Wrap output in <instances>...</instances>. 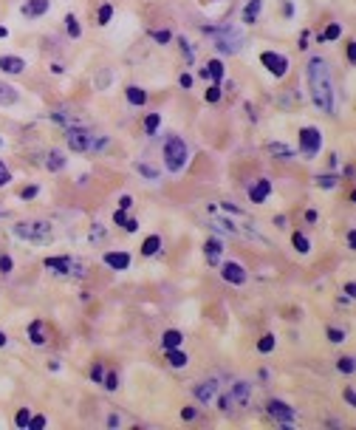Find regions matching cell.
Masks as SVG:
<instances>
[{
    "mask_svg": "<svg viewBox=\"0 0 356 430\" xmlns=\"http://www.w3.org/2000/svg\"><path fill=\"white\" fill-rule=\"evenodd\" d=\"M51 9V0H29L26 6H23V15L26 17H40V15H45Z\"/></svg>",
    "mask_w": 356,
    "mask_h": 430,
    "instance_id": "5bb4252c",
    "label": "cell"
},
{
    "mask_svg": "<svg viewBox=\"0 0 356 430\" xmlns=\"http://www.w3.org/2000/svg\"><path fill=\"white\" fill-rule=\"evenodd\" d=\"M6 34H9V31H6V29H3V26H0V37H6Z\"/></svg>",
    "mask_w": 356,
    "mask_h": 430,
    "instance_id": "9f6ffc18",
    "label": "cell"
},
{
    "mask_svg": "<svg viewBox=\"0 0 356 430\" xmlns=\"http://www.w3.org/2000/svg\"><path fill=\"white\" fill-rule=\"evenodd\" d=\"M167 362H170L172 368H184L187 362H190V357H187L184 351H178V348H170V351H167Z\"/></svg>",
    "mask_w": 356,
    "mask_h": 430,
    "instance_id": "7402d4cb",
    "label": "cell"
},
{
    "mask_svg": "<svg viewBox=\"0 0 356 430\" xmlns=\"http://www.w3.org/2000/svg\"><path fill=\"white\" fill-rule=\"evenodd\" d=\"M12 258H9V255H0V272H12Z\"/></svg>",
    "mask_w": 356,
    "mask_h": 430,
    "instance_id": "b9f144b4",
    "label": "cell"
},
{
    "mask_svg": "<svg viewBox=\"0 0 356 430\" xmlns=\"http://www.w3.org/2000/svg\"><path fill=\"white\" fill-rule=\"evenodd\" d=\"M336 368H339L342 373H353V359H350V357H342Z\"/></svg>",
    "mask_w": 356,
    "mask_h": 430,
    "instance_id": "8d00e7d4",
    "label": "cell"
},
{
    "mask_svg": "<svg viewBox=\"0 0 356 430\" xmlns=\"http://www.w3.org/2000/svg\"><path fill=\"white\" fill-rule=\"evenodd\" d=\"M181 340H184V334H181V331H175V329L164 331V337H161L164 351H170V348H178V345H181Z\"/></svg>",
    "mask_w": 356,
    "mask_h": 430,
    "instance_id": "ffe728a7",
    "label": "cell"
},
{
    "mask_svg": "<svg viewBox=\"0 0 356 430\" xmlns=\"http://www.w3.org/2000/svg\"><path fill=\"white\" fill-rule=\"evenodd\" d=\"M190 162V147L181 136H167L164 142V165L170 173H181Z\"/></svg>",
    "mask_w": 356,
    "mask_h": 430,
    "instance_id": "3957f363",
    "label": "cell"
},
{
    "mask_svg": "<svg viewBox=\"0 0 356 430\" xmlns=\"http://www.w3.org/2000/svg\"><path fill=\"white\" fill-rule=\"evenodd\" d=\"M317 184L325 187V190H331V187H336V179H334V176H320V179H317Z\"/></svg>",
    "mask_w": 356,
    "mask_h": 430,
    "instance_id": "f35d334b",
    "label": "cell"
},
{
    "mask_svg": "<svg viewBox=\"0 0 356 430\" xmlns=\"http://www.w3.org/2000/svg\"><path fill=\"white\" fill-rule=\"evenodd\" d=\"M221 275L226 283H235V286H241V283H246V269H243L241 263H235V260H229V263L221 266Z\"/></svg>",
    "mask_w": 356,
    "mask_h": 430,
    "instance_id": "9c48e42d",
    "label": "cell"
},
{
    "mask_svg": "<svg viewBox=\"0 0 356 430\" xmlns=\"http://www.w3.org/2000/svg\"><path fill=\"white\" fill-rule=\"evenodd\" d=\"M178 82H181V88H193V77H190V74H181Z\"/></svg>",
    "mask_w": 356,
    "mask_h": 430,
    "instance_id": "bcb514c9",
    "label": "cell"
},
{
    "mask_svg": "<svg viewBox=\"0 0 356 430\" xmlns=\"http://www.w3.org/2000/svg\"><path fill=\"white\" fill-rule=\"evenodd\" d=\"M29 419H31V410L29 408H20V410H17V416H15L17 427H29Z\"/></svg>",
    "mask_w": 356,
    "mask_h": 430,
    "instance_id": "4dcf8cb0",
    "label": "cell"
},
{
    "mask_svg": "<svg viewBox=\"0 0 356 430\" xmlns=\"http://www.w3.org/2000/svg\"><path fill=\"white\" fill-rule=\"evenodd\" d=\"M91 377H93V380H96V382H99L102 377H105V371H102V365H96V368H93V373H91Z\"/></svg>",
    "mask_w": 356,
    "mask_h": 430,
    "instance_id": "f5cc1de1",
    "label": "cell"
},
{
    "mask_svg": "<svg viewBox=\"0 0 356 430\" xmlns=\"http://www.w3.org/2000/svg\"><path fill=\"white\" fill-rule=\"evenodd\" d=\"M269 150H271V153H280V156H285V158L291 156V150H288L285 144H280V142H271V144H269Z\"/></svg>",
    "mask_w": 356,
    "mask_h": 430,
    "instance_id": "d590c367",
    "label": "cell"
},
{
    "mask_svg": "<svg viewBox=\"0 0 356 430\" xmlns=\"http://www.w3.org/2000/svg\"><path fill=\"white\" fill-rule=\"evenodd\" d=\"M201 74H204L207 79H212V82H221V79H223V63H221V60H209L207 68H204Z\"/></svg>",
    "mask_w": 356,
    "mask_h": 430,
    "instance_id": "2e32d148",
    "label": "cell"
},
{
    "mask_svg": "<svg viewBox=\"0 0 356 430\" xmlns=\"http://www.w3.org/2000/svg\"><path fill=\"white\" fill-rule=\"evenodd\" d=\"M23 198H26V201H29V198H34V195H37V187H26V190H23Z\"/></svg>",
    "mask_w": 356,
    "mask_h": 430,
    "instance_id": "c3c4849f",
    "label": "cell"
},
{
    "mask_svg": "<svg viewBox=\"0 0 356 430\" xmlns=\"http://www.w3.org/2000/svg\"><path fill=\"white\" fill-rule=\"evenodd\" d=\"M0 71H3V74H23V71H26V60H20V57H0Z\"/></svg>",
    "mask_w": 356,
    "mask_h": 430,
    "instance_id": "4fadbf2b",
    "label": "cell"
},
{
    "mask_svg": "<svg viewBox=\"0 0 356 430\" xmlns=\"http://www.w3.org/2000/svg\"><path fill=\"white\" fill-rule=\"evenodd\" d=\"M45 167H48L51 173L63 170V167H65V156H63L60 150H51V153H48V162H45Z\"/></svg>",
    "mask_w": 356,
    "mask_h": 430,
    "instance_id": "cb8c5ba5",
    "label": "cell"
},
{
    "mask_svg": "<svg viewBox=\"0 0 356 430\" xmlns=\"http://www.w3.org/2000/svg\"><path fill=\"white\" fill-rule=\"evenodd\" d=\"M300 150L306 153L308 158H314L322 150V133L317 128H303L300 130Z\"/></svg>",
    "mask_w": 356,
    "mask_h": 430,
    "instance_id": "8992f818",
    "label": "cell"
},
{
    "mask_svg": "<svg viewBox=\"0 0 356 430\" xmlns=\"http://www.w3.org/2000/svg\"><path fill=\"white\" fill-rule=\"evenodd\" d=\"M339 34H342V29H339V26H336V23H331V26H328V29L322 31V34H320V40H336V37H339Z\"/></svg>",
    "mask_w": 356,
    "mask_h": 430,
    "instance_id": "1f68e13d",
    "label": "cell"
},
{
    "mask_svg": "<svg viewBox=\"0 0 356 430\" xmlns=\"http://www.w3.org/2000/svg\"><path fill=\"white\" fill-rule=\"evenodd\" d=\"M345 402H348V405H353V402H356V394H353V388H348V391H345Z\"/></svg>",
    "mask_w": 356,
    "mask_h": 430,
    "instance_id": "f907efd6",
    "label": "cell"
},
{
    "mask_svg": "<svg viewBox=\"0 0 356 430\" xmlns=\"http://www.w3.org/2000/svg\"><path fill=\"white\" fill-rule=\"evenodd\" d=\"M158 125H161V114H150L147 119H144V130H147V136H156Z\"/></svg>",
    "mask_w": 356,
    "mask_h": 430,
    "instance_id": "484cf974",
    "label": "cell"
},
{
    "mask_svg": "<svg viewBox=\"0 0 356 430\" xmlns=\"http://www.w3.org/2000/svg\"><path fill=\"white\" fill-rule=\"evenodd\" d=\"M294 246H297L300 252H308V249H311V244H308V238H306V235H300V232L294 235Z\"/></svg>",
    "mask_w": 356,
    "mask_h": 430,
    "instance_id": "836d02e7",
    "label": "cell"
},
{
    "mask_svg": "<svg viewBox=\"0 0 356 430\" xmlns=\"http://www.w3.org/2000/svg\"><path fill=\"white\" fill-rule=\"evenodd\" d=\"M9 181H12V173H9V170H6V165L0 162V187L9 184Z\"/></svg>",
    "mask_w": 356,
    "mask_h": 430,
    "instance_id": "7bdbcfd3",
    "label": "cell"
},
{
    "mask_svg": "<svg viewBox=\"0 0 356 430\" xmlns=\"http://www.w3.org/2000/svg\"><path fill=\"white\" fill-rule=\"evenodd\" d=\"M125 212H128V209H116V212H113V221L119 224V227H125V221H128V215H125Z\"/></svg>",
    "mask_w": 356,
    "mask_h": 430,
    "instance_id": "ee69618b",
    "label": "cell"
},
{
    "mask_svg": "<svg viewBox=\"0 0 356 430\" xmlns=\"http://www.w3.org/2000/svg\"><path fill=\"white\" fill-rule=\"evenodd\" d=\"M306 221H308V224L317 221V212H314V209H308V212H306Z\"/></svg>",
    "mask_w": 356,
    "mask_h": 430,
    "instance_id": "db71d44e",
    "label": "cell"
},
{
    "mask_svg": "<svg viewBox=\"0 0 356 430\" xmlns=\"http://www.w3.org/2000/svg\"><path fill=\"white\" fill-rule=\"evenodd\" d=\"M269 413L274 416L277 422H283V424H291L294 419H297V410H294L291 405H285V402H277V399L269 402Z\"/></svg>",
    "mask_w": 356,
    "mask_h": 430,
    "instance_id": "ba28073f",
    "label": "cell"
},
{
    "mask_svg": "<svg viewBox=\"0 0 356 430\" xmlns=\"http://www.w3.org/2000/svg\"><path fill=\"white\" fill-rule=\"evenodd\" d=\"M65 29H68V34H71L74 40H77V37L82 34V29H79V20H77L74 15H68V17H65Z\"/></svg>",
    "mask_w": 356,
    "mask_h": 430,
    "instance_id": "83f0119b",
    "label": "cell"
},
{
    "mask_svg": "<svg viewBox=\"0 0 356 430\" xmlns=\"http://www.w3.org/2000/svg\"><path fill=\"white\" fill-rule=\"evenodd\" d=\"M269 193H271V181L269 179H260L255 187L249 190V198L255 201V204H263L266 198H269Z\"/></svg>",
    "mask_w": 356,
    "mask_h": 430,
    "instance_id": "7c38bea8",
    "label": "cell"
},
{
    "mask_svg": "<svg viewBox=\"0 0 356 430\" xmlns=\"http://www.w3.org/2000/svg\"><path fill=\"white\" fill-rule=\"evenodd\" d=\"M9 343V337H6V334H3V331H0V348H3V345H6Z\"/></svg>",
    "mask_w": 356,
    "mask_h": 430,
    "instance_id": "11a10c76",
    "label": "cell"
},
{
    "mask_svg": "<svg viewBox=\"0 0 356 430\" xmlns=\"http://www.w3.org/2000/svg\"><path fill=\"white\" fill-rule=\"evenodd\" d=\"M110 17H113V6H110V3H102V6H99V17H96V20H99V26H107V23H110Z\"/></svg>",
    "mask_w": 356,
    "mask_h": 430,
    "instance_id": "f1b7e54d",
    "label": "cell"
},
{
    "mask_svg": "<svg viewBox=\"0 0 356 430\" xmlns=\"http://www.w3.org/2000/svg\"><path fill=\"white\" fill-rule=\"evenodd\" d=\"M195 396H198V402H204V405H209V402L218 396V382L215 380H207V382H198L195 385Z\"/></svg>",
    "mask_w": 356,
    "mask_h": 430,
    "instance_id": "30bf717a",
    "label": "cell"
},
{
    "mask_svg": "<svg viewBox=\"0 0 356 430\" xmlns=\"http://www.w3.org/2000/svg\"><path fill=\"white\" fill-rule=\"evenodd\" d=\"M308 88H311L314 105L322 114H334V82H331V71L322 57H314L308 63Z\"/></svg>",
    "mask_w": 356,
    "mask_h": 430,
    "instance_id": "6da1fadb",
    "label": "cell"
},
{
    "mask_svg": "<svg viewBox=\"0 0 356 430\" xmlns=\"http://www.w3.org/2000/svg\"><path fill=\"white\" fill-rule=\"evenodd\" d=\"M45 266L54 269L57 275H68L71 272V258H45Z\"/></svg>",
    "mask_w": 356,
    "mask_h": 430,
    "instance_id": "d6986e66",
    "label": "cell"
},
{
    "mask_svg": "<svg viewBox=\"0 0 356 430\" xmlns=\"http://www.w3.org/2000/svg\"><path fill=\"white\" fill-rule=\"evenodd\" d=\"M105 263L110 266V269H116V272H125V269L130 266V255L128 252H107Z\"/></svg>",
    "mask_w": 356,
    "mask_h": 430,
    "instance_id": "8fae6325",
    "label": "cell"
},
{
    "mask_svg": "<svg viewBox=\"0 0 356 430\" xmlns=\"http://www.w3.org/2000/svg\"><path fill=\"white\" fill-rule=\"evenodd\" d=\"M218 99H221V88H218V85H209L207 88V102H218Z\"/></svg>",
    "mask_w": 356,
    "mask_h": 430,
    "instance_id": "74e56055",
    "label": "cell"
},
{
    "mask_svg": "<svg viewBox=\"0 0 356 430\" xmlns=\"http://www.w3.org/2000/svg\"><path fill=\"white\" fill-rule=\"evenodd\" d=\"M246 399H249V382H235L232 385V396H229V402L232 405H246Z\"/></svg>",
    "mask_w": 356,
    "mask_h": 430,
    "instance_id": "9a60e30c",
    "label": "cell"
},
{
    "mask_svg": "<svg viewBox=\"0 0 356 430\" xmlns=\"http://www.w3.org/2000/svg\"><path fill=\"white\" fill-rule=\"evenodd\" d=\"M181 416H184L187 422H190V419H195V408H184V410H181Z\"/></svg>",
    "mask_w": 356,
    "mask_h": 430,
    "instance_id": "816d5d0a",
    "label": "cell"
},
{
    "mask_svg": "<svg viewBox=\"0 0 356 430\" xmlns=\"http://www.w3.org/2000/svg\"><path fill=\"white\" fill-rule=\"evenodd\" d=\"M209 34L215 37V45L223 51V54H238V51L243 48V34L238 29H232V26H223V29L218 31H209Z\"/></svg>",
    "mask_w": 356,
    "mask_h": 430,
    "instance_id": "277c9868",
    "label": "cell"
},
{
    "mask_svg": "<svg viewBox=\"0 0 356 430\" xmlns=\"http://www.w3.org/2000/svg\"><path fill=\"white\" fill-rule=\"evenodd\" d=\"M260 6H263V0H249V3H246V9H243V23H246V26H252V23L260 17Z\"/></svg>",
    "mask_w": 356,
    "mask_h": 430,
    "instance_id": "ac0fdd59",
    "label": "cell"
},
{
    "mask_svg": "<svg viewBox=\"0 0 356 430\" xmlns=\"http://www.w3.org/2000/svg\"><path fill=\"white\" fill-rule=\"evenodd\" d=\"M65 142L74 153H96V150H105L107 147V136H93L82 128H71L65 133Z\"/></svg>",
    "mask_w": 356,
    "mask_h": 430,
    "instance_id": "7a4b0ae2",
    "label": "cell"
},
{
    "mask_svg": "<svg viewBox=\"0 0 356 430\" xmlns=\"http://www.w3.org/2000/svg\"><path fill=\"white\" fill-rule=\"evenodd\" d=\"M153 40H156V43H170L172 34L167 29H158V31H153Z\"/></svg>",
    "mask_w": 356,
    "mask_h": 430,
    "instance_id": "e575fe53",
    "label": "cell"
},
{
    "mask_svg": "<svg viewBox=\"0 0 356 430\" xmlns=\"http://www.w3.org/2000/svg\"><path fill=\"white\" fill-rule=\"evenodd\" d=\"M29 427L31 430H43L45 427V419H43V416H31V419H29Z\"/></svg>",
    "mask_w": 356,
    "mask_h": 430,
    "instance_id": "ab89813d",
    "label": "cell"
},
{
    "mask_svg": "<svg viewBox=\"0 0 356 430\" xmlns=\"http://www.w3.org/2000/svg\"><path fill=\"white\" fill-rule=\"evenodd\" d=\"M15 235L23 238V241H34V244H43L51 238V227L43 221H34V224H15Z\"/></svg>",
    "mask_w": 356,
    "mask_h": 430,
    "instance_id": "5b68a950",
    "label": "cell"
},
{
    "mask_svg": "<svg viewBox=\"0 0 356 430\" xmlns=\"http://www.w3.org/2000/svg\"><path fill=\"white\" fill-rule=\"evenodd\" d=\"M136 170L142 173L144 179H150V181L158 179V170H156V167H150V165H144V162H139V165H136Z\"/></svg>",
    "mask_w": 356,
    "mask_h": 430,
    "instance_id": "f546056e",
    "label": "cell"
},
{
    "mask_svg": "<svg viewBox=\"0 0 356 430\" xmlns=\"http://www.w3.org/2000/svg\"><path fill=\"white\" fill-rule=\"evenodd\" d=\"M158 249H161V238H158V235H150L147 241L142 244V255H156Z\"/></svg>",
    "mask_w": 356,
    "mask_h": 430,
    "instance_id": "d4e9b609",
    "label": "cell"
},
{
    "mask_svg": "<svg viewBox=\"0 0 356 430\" xmlns=\"http://www.w3.org/2000/svg\"><path fill=\"white\" fill-rule=\"evenodd\" d=\"M116 382H119V380H116V373H107V380H105V388H107V391H116V388H119V385H116Z\"/></svg>",
    "mask_w": 356,
    "mask_h": 430,
    "instance_id": "f6af8a7d",
    "label": "cell"
},
{
    "mask_svg": "<svg viewBox=\"0 0 356 430\" xmlns=\"http://www.w3.org/2000/svg\"><path fill=\"white\" fill-rule=\"evenodd\" d=\"M133 207V198L130 195H122V201H119V209H130Z\"/></svg>",
    "mask_w": 356,
    "mask_h": 430,
    "instance_id": "7dc6e473",
    "label": "cell"
},
{
    "mask_svg": "<svg viewBox=\"0 0 356 430\" xmlns=\"http://www.w3.org/2000/svg\"><path fill=\"white\" fill-rule=\"evenodd\" d=\"M328 337H331V343H342V340H345V331H339V329H328Z\"/></svg>",
    "mask_w": 356,
    "mask_h": 430,
    "instance_id": "60d3db41",
    "label": "cell"
},
{
    "mask_svg": "<svg viewBox=\"0 0 356 430\" xmlns=\"http://www.w3.org/2000/svg\"><path fill=\"white\" fill-rule=\"evenodd\" d=\"M125 96H128L130 105H144V102H147V91H142L139 85H130L128 91H125Z\"/></svg>",
    "mask_w": 356,
    "mask_h": 430,
    "instance_id": "44dd1931",
    "label": "cell"
},
{
    "mask_svg": "<svg viewBox=\"0 0 356 430\" xmlns=\"http://www.w3.org/2000/svg\"><path fill=\"white\" fill-rule=\"evenodd\" d=\"M12 102H17V88L0 82V105H12Z\"/></svg>",
    "mask_w": 356,
    "mask_h": 430,
    "instance_id": "603a6c76",
    "label": "cell"
},
{
    "mask_svg": "<svg viewBox=\"0 0 356 430\" xmlns=\"http://www.w3.org/2000/svg\"><path fill=\"white\" fill-rule=\"evenodd\" d=\"M40 329H43V322H40V320H34V322L29 326V331H31V343H34V345H43V343H45V337H43V331H40Z\"/></svg>",
    "mask_w": 356,
    "mask_h": 430,
    "instance_id": "4316f807",
    "label": "cell"
},
{
    "mask_svg": "<svg viewBox=\"0 0 356 430\" xmlns=\"http://www.w3.org/2000/svg\"><path fill=\"white\" fill-rule=\"evenodd\" d=\"M125 230H128V232H136V230H139V221H133V218H128V221H125Z\"/></svg>",
    "mask_w": 356,
    "mask_h": 430,
    "instance_id": "681fc988",
    "label": "cell"
},
{
    "mask_svg": "<svg viewBox=\"0 0 356 430\" xmlns=\"http://www.w3.org/2000/svg\"><path fill=\"white\" fill-rule=\"evenodd\" d=\"M260 63H263L266 71L274 74V77H283V74L288 71V60H285L283 54H277V51H263V54H260Z\"/></svg>",
    "mask_w": 356,
    "mask_h": 430,
    "instance_id": "52a82bcc",
    "label": "cell"
},
{
    "mask_svg": "<svg viewBox=\"0 0 356 430\" xmlns=\"http://www.w3.org/2000/svg\"><path fill=\"white\" fill-rule=\"evenodd\" d=\"M257 348H260V351H263V354L274 351V337H271V334H266V337L260 340V343H257Z\"/></svg>",
    "mask_w": 356,
    "mask_h": 430,
    "instance_id": "d6a6232c",
    "label": "cell"
},
{
    "mask_svg": "<svg viewBox=\"0 0 356 430\" xmlns=\"http://www.w3.org/2000/svg\"><path fill=\"white\" fill-rule=\"evenodd\" d=\"M204 252H207L209 263H218V260H221V252H223V244L218 241V238H209L207 246H204Z\"/></svg>",
    "mask_w": 356,
    "mask_h": 430,
    "instance_id": "e0dca14e",
    "label": "cell"
}]
</instances>
